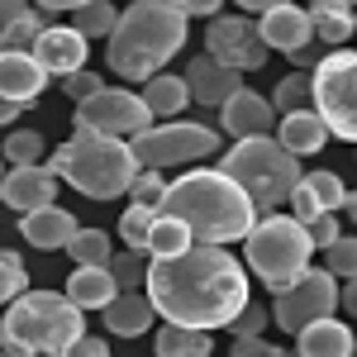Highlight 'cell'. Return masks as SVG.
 <instances>
[{
	"label": "cell",
	"instance_id": "obj_1",
	"mask_svg": "<svg viewBox=\"0 0 357 357\" xmlns=\"http://www.w3.org/2000/svg\"><path fill=\"white\" fill-rule=\"evenodd\" d=\"M148 301L176 329H234L248 310V267L229 248L195 243L181 257H153L148 267Z\"/></svg>",
	"mask_w": 357,
	"mask_h": 357
},
{
	"label": "cell",
	"instance_id": "obj_2",
	"mask_svg": "<svg viewBox=\"0 0 357 357\" xmlns=\"http://www.w3.org/2000/svg\"><path fill=\"white\" fill-rule=\"evenodd\" d=\"M167 220L186 224L195 243H210V248H229L248 238L257 229V205L248 200V191L238 181H229L220 167L215 172H186L181 181H172L162 205Z\"/></svg>",
	"mask_w": 357,
	"mask_h": 357
},
{
	"label": "cell",
	"instance_id": "obj_3",
	"mask_svg": "<svg viewBox=\"0 0 357 357\" xmlns=\"http://www.w3.org/2000/svg\"><path fill=\"white\" fill-rule=\"evenodd\" d=\"M186 43V15L172 0H138L129 10H119V29L105 43L110 67L124 82H153L162 77V67L181 53Z\"/></svg>",
	"mask_w": 357,
	"mask_h": 357
},
{
	"label": "cell",
	"instance_id": "obj_4",
	"mask_svg": "<svg viewBox=\"0 0 357 357\" xmlns=\"http://www.w3.org/2000/svg\"><path fill=\"white\" fill-rule=\"evenodd\" d=\"M48 167L72 191H82L86 200H114V195H124L138 181V162L129 153V143L91 134V129H72V138L53 153Z\"/></svg>",
	"mask_w": 357,
	"mask_h": 357
},
{
	"label": "cell",
	"instance_id": "obj_5",
	"mask_svg": "<svg viewBox=\"0 0 357 357\" xmlns=\"http://www.w3.org/2000/svg\"><path fill=\"white\" fill-rule=\"evenodd\" d=\"M220 172L229 181H238L248 200L257 205V220L276 215V205H291V195L301 186V158L286 153L272 134L267 138H243L220 158Z\"/></svg>",
	"mask_w": 357,
	"mask_h": 357
},
{
	"label": "cell",
	"instance_id": "obj_6",
	"mask_svg": "<svg viewBox=\"0 0 357 357\" xmlns=\"http://www.w3.org/2000/svg\"><path fill=\"white\" fill-rule=\"evenodd\" d=\"M5 338L20 343L29 357H57L86 338V319L57 291H24L5 310Z\"/></svg>",
	"mask_w": 357,
	"mask_h": 357
},
{
	"label": "cell",
	"instance_id": "obj_7",
	"mask_svg": "<svg viewBox=\"0 0 357 357\" xmlns=\"http://www.w3.org/2000/svg\"><path fill=\"white\" fill-rule=\"evenodd\" d=\"M243 257L248 267L257 272V281L267 291H286L296 286L305 272H310V257H314V243H310V229L291 215H267L257 220V229L243 238Z\"/></svg>",
	"mask_w": 357,
	"mask_h": 357
},
{
	"label": "cell",
	"instance_id": "obj_8",
	"mask_svg": "<svg viewBox=\"0 0 357 357\" xmlns=\"http://www.w3.org/2000/svg\"><path fill=\"white\" fill-rule=\"evenodd\" d=\"M314 86V114L324 119V129L333 138L357 143V53H324V62L310 72Z\"/></svg>",
	"mask_w": 357,
	"mask_h": 357
},
{
	"label": "cell",
	"instance_id": "obj_9",
	"mask_svg": "<svg viewBox=\"0 0 357 357\" xmlns=\"http://www.w3.org/2000/svg\"><path fill=\"white\" fill-rule=\"evenodd\" d=\"M220 148V134L191 124V119H172V124H153L138 138H129V153H134L138 172H162V167H186L200 162Z\"/></svg>",
	"mask_w": 357,
	"mask_h": 357
},
{
	"label": "cell",
	"instance_id": "obj_10",
	"mask_svg": "<svg viewBox=\"0 0 357 357\" xmlns=\"http://www.w3.org/2000/svg\"><path fill=\"white\" fill-rule=\"evenodd\" d=\"M338 276L329 267H310V272L296 281V286H286V291H276L272 301V319L281 333H296L301 338L310 324H319V319H333V305H338Z\"/></svg>",
	"mask_w": 357,
	"mask_h": 357
},
{
	"label": "cell",
	"instance_id": "obj_11",
	"mask_svg": "<svg viewBox=\"0 0 357 357\" xmlns=\"http://www.w3.org/2000/svg\"><path fill=\"white\" fill-rule=\"evenodd\" d=\"M77 129L105 138H138L143 129H153V110L143 105V96L124 91V86H105L100 96H91L86 105H77Z\"/></svg>",
	"mask_w": 357,
	"mask_h": 357
},
{
	"label": "cell",
	"instance_id": "obj_12",
	"mask_svg": "<svg viewBox=\"0 0 357 357\" xmlns=\"http://www.w3.org/2000/svg\"><path fill=\"white\" fill-rule=\"evenodd\" d=\"M267 38H262V29L252 24L248 15H220L215 24L205 29V57H215L220 67L229 72H257V67H267Z\"/></svg>",
	"mask_w": 357,
	"mask_h": 357
},
{
	"label": "cell",
	"instance_id": "obj_13",
	"mask_svg": "<svg viewBox=\"0 0 357 357\" xmlns=\"http://www.w3.org/2000/svg\"><path fill=\"white\" fill-rule=\"evenodd\" d=\"M86 43L82 33L72 24H48L43 33H38V43H33V62L48 72V77H77V72H86Z\"/></svg>",
	"mask_w": 357,
	"mask_h": 357
},
{
	"label": "cell",
	"instance_id": "obj_14",
	"mask_svg": "<svg viewBox=\"0 0 357 357\" xmlns=\"http://www.w3.org/2000/svg\"><path fill=\"white\" fill-rule=\"evenodd\" d=\"M57 186H62V176L53 167H15L0 181V200L20 215H33V210H48L57 200Z\"/></svg>",
	"mask_w": 357,
	"mask_h": 357
},
{
	"label": "cell",
	"instance_id": "obj_15",
	"mask_svg": "<svg viewBox=\"0 0 357 357\" xmlns=\"http://www.w3.org/2000/svg\"><path fill=\"white\" fill-rule=\"evenodd\" d=\"M257 29H262L267 48H276V53H286V57H296L301 48H310V43H314L310 10H301V5H286V0H272V5H267V15L257 20Z\"/></svg>",
	"mask_w": 357,
	"mask_h": 357
},
{
	"label": "cell",
	"instance_id": "obj_16",
	"mask_svg": "<svg viewBox=\"0 0 357 357\" xmlns=\"http://www.w3.org/2000/svg\"><path fill=\"white\" fill-rule=\"evenodd\" d=\"M181 77H186V86H191V100L195 105H210V110H224V105L243 91V77H238V72L220 67L215 57H205V53L191 57Z\"/></svg>",
	"mask_w": 357,
	"mask_h": 357
},
{
	"label": "cell",
	"instance_id": "obj_17",
	"mask_svg": "<svg viewBox=\"0 0 357 357\" xmlns=\"http://www.w3.org/2000/svg\"><path fill=\"white\" fill-rule=\"evenodd\" d=\"M220 124H224V134L229 138H267L272 134V124H276V105L267 100V96H257V91H238L229 105L220 110Z\"/></svg>",
	"mask_w": 357,
	"mask_h": 357
},
{
	"label": "cell",
	"instance_id": "obj_18",
	"mask_svg": "<svg viewBox=\"0 0 357 357\" xmlns=\"http://www.w3.org/2000/svg\"><path fill=\"white\" fill-rule=\"evenodd\" d=\"M20 234L29 238V248H43V252H57V248H67L77 234H82V224L72 210H62V205H48V210H33L20 220Z\"/></svg>",
	"mask_w": 357,
	"mask_h": 357
},
{
	"label": "cell",
	"instance_id": "obj_19",
	"mask_svg": "<svg viewBox=\"0 0 357 357\" xmlns=\"http://www.w3.org/2000/svg\"><path fill=\"white\" fill-rule=\"evenodd\" d=\"M48 86V72L33 62V53H0V96L15 100L24 110L29 100H38Z\"/></svg>",
	"mask_w": 357,
	"mask_h": 357
},
{
	"label": "cell",
	"instance_id": "obj_20",
	"mask_svg": "<svg viewBox=\"0 0 357 357\" xmlns=\"http://www.w3.org/2000/svg\"><path fill=\"white\" fill-rule=\"evenodd\" d=\"M114 296H124L119 291V281L110 276V267H77V272L67 276V301L77 305V310H100L105 314V305L114 301Z\"/></svg>",
	"mask_w": 357,
	"mask_h": 357
},
{
	"label": "cell",
	"instance_id": "obj_21",
	"mask_svg": "<svg viewBox=\"0 0 357 357\" xmlns=\"http://www.w3.org/2000/svg\"><path fill=\"white\" fill-rule=\"evenodd\" d=\"M296 357H357V338L343 319H319L296 338Z\"/></svg>",
	"mask_w": 357,
	"mask_h": 357
},
{
	"label": "cell",
	"instance_id": "obj_22",
	"mask_svg": "<svg viewBox=\"0 0 357 357\" xmlns=\"http://www.w3.org/2000/svg\"><path fill=\"white\" fill-rule=\"evenodd\" d=\"M153 319H158V310L153 301L143 296V291H124V296H114L105 305V329L119 333V338H138V333L153 329Z\"/></svg>",
	"mask_w": 357,
	"mask_h": 357
},
{
	"label": "cell",
	"instance_id": "obj_23",
	"mask_svg": "<svg viewBox=\"0 0 357 357\" xmlns=\"http://www.w3.org/2000/svg\"><path fill=\"white\" fill-rule=\"evenodd\" d=\"M310 24H314L319 43H329L333 53H343V43L357 33V10L348 0H319V5H310Z\"/></svg>",
	"mask_w": 357,
	"mask_h": 357
},
{
	"label": "cell",
	"instance_id": "obj_24",
	"mask_svg": "<svg viewBox=\"0 0 357 357\" xmlns=\"http://www.w3.org/2000/svg\"><path fill=\"white\" fill-rule=\"evenodd\" d=\"M276 143L286 153H296V158H310V153H319L329 143V129H324V119L314 110H301V114H286L276 124Z\"/></svg>",
	"mask_w": 357,
	"mask_h": 357
},
{
	"label": "cell",
	"instance_id": "obj_25",
	"mask_svg": "<svg viewBox=\"0 0 357 357\" xmlns=\"http://www.w3.org/2000/svg\"><path fill=\"white\" fill-rule=\"evenodd\" d=\"M72 29L82 33L86 43L91 38H105L110 43V33L119 29V10H114L110 0H82V5H72Z\"/></svg>",
	"mask_w": 357,
	"mask_h": 357
},
{
	"label": "cell",
	"instance_id": "obj_26",
	"mask_svg": "<svg viewBox=\"0 0 357 357\" xmlns=\"http://www.w3.org/2000/svg\"><path fill=\"white\" fill-rule=\"evenodd\" d=\"M153 348H158V357H215L210 333L176 329V324H162V329H158V338H153Z\"/></svg>",
	"mask_w": 357,
	"mask_h": 357
},
{
	"label": "cell",
	"instance_id": "obj_27",
	"mask_svg": "<svg viewBox=\"0 0 357 357\" xmlns=\"http://www.w3.org/2000/svg\"><path fill=\"white\" fill-rule=\"evenodd\" d=\"M143 105L153 114H181L186 105H191V86H186V77H153V82L143 86Z\"/></svg>",
	"mask_w": 357,
	"mask_h": 357
},
{
	"label": "cell",
	"instance_id": "obj_28",
	"mask_svg": "<svg viewBox=\"0 0 357 357\" xmlns=\"http://www.w3.org/2000/svg\"><path fill=\"white\" fill-rule=\"evenodd\" d=\"M67 257L77 267H110L114 252H110V234L105 229H82L72 243H67Z\"/></svg>",
	"mask_w": 357,
	"mask_h": 357
},
{
	"label": "cell",
	"instance_id": "obj_29",
	"mask_svg": "<svg viewBox=\"0 0 357 357\" xmlns=\"http://www.w3.org/2000/svg\"><path fill=\"white\" fill-rule=\"evenodd\" d=\"M272 105L281 110V119L286 114H301V110H314V86H310V77H301V72L281 77L276 91H272Z\"/></svg>",
	"mask_w": 357,
	"mask_h": 357
},
{
	"label": "cell",
	"instance_id": "obj_30",
	"mask_svg": "<svg viewBox=\"0 0 357 357\" xmlns=\"http://www.w3.org/2000/svg\"><path fill=\"white\" fill-rule=\"evenodd\" d=\"M186 248H195V238L186 234V224L167 220V215H158V224H153V238H148V257H181Z\"/></svg>",
	"mask_w": 357,
	"mask_h": 357
},
{
	"label": "cell",
	"instance_id": "obj_31",
	"mask_svg": "<svg viewBox=\"0 0 357 357\" xmlns=\"http://www.w3.org/2000/svg\"><path fill=\"white\" fill-rule=\"evenodd\" d=\"M162 210H143V205H129L119 215V238L129 243V252H148V238H153V224H158Z\"/></svg>",
	"mask_w": 357,
	"mask_h": 357
},
{
	"label": "cell",
	"instance_id": "obj_32",
	"mask_svg": "<svg viewBox=\"0 0 357 357\" xmlns=\"http://www.w3.org/2000/svg\"><path fill=\"white\" fill-rule=\"evenodd\" d=\"M305 191L319 200L324 215L348 210V191H343V176H338V172H310V176H305Z\"/></svg>",
	"mask_w": 357,
	"mask_h": 357
},
{
	"label": "cell",
	"instance_id": "obj_33",
	"mask_svg": "<svg viewBox=\"0 0 357 357\" xmlns=\"http://www.w3.org/2000/svg\"><path fill=\"white\" fill-rule=\"evenodd\" d=\"M24 291H29L24 257H20V252H10V248H0V305H15Z\"/></svg>",
	"mask_w": 357,
	"mask_h": 357
},
{
	"label": "cell",
	"instance_id": "obj_34",
	"mask_svg": "<svg viewBox=\"0 0 357 357\" xmlns=\"http://www.w3.org/2000/svg\"><path fill=\"white\" fill-rule=\"evenodd\" d=\"M148 267H153V257L143 262V252H119L110 262V276L119 281V291H143L148 286Z\"/></svg>",
	"mask_w": 357,
	"mask_h": 357
},
{
	"label": "cell",
	"instance_id": "obj_35",
	"mask_svg": "<svg viewBox=\"0 0 357 357\" xmlns=\"http://www.w3.org/2000/svg\"><path fill=\"white\" fill-rule=\"evenodd\" d=\"M5 158L15 167H43V134H33V129H15V134L5 138Z\"/></svg>",
	"mask_w": 357,
	"mask_h": 357
},
{
	"label": "cell",
	"instance_id": "obj_36",
	"mask_svg": "<svg viewBox=\"0 0 357 357\" xmlns=\"http://www.w3.org/2000/svg\"><path fill=\"white\" fill-rule=\"evenodd\" d=\"M167 191H172V181H162V172H138V181L129 186L134 205H143V210H162Z\"/></svg>",
	"mask_w": 357,
	"mask_h": 357
},
{
	"label": "cell",
	"instance_id": "obj_37",
	"mask_svg": "<svg viewBox=\"0 0 357 357\" xmlns=\"http://www.w3.org/2000/svg\"><path fill=\"white\" fill-rule=\"evenodd\" d=\"M324 267H329L338 281H353V276H357V238H348V234H343V238L324 252Z\"/></svg>",
	"mask_w": 357,
	"mask_h": 357
},
{
	"label": "cell",
	"instance_id": "obj_38",
	"mask_svg": "<svg viewBox=\"0 0 357 357\" xmlns=\"http://www.w3.org/2000/svg\"><path fill=\"white\" fill-rule=\"evenodd\" d=\"M62 91H67V100H72V105H86L91 96H100V91H105V82H100V72H91V67H86V72H77V77H67Z\"/></svg>",
	"mask_w": 357,
	"mask_h": 357
},
{
	"label": "cell",
	"instance_id": "obj_39",
	"mask_svg": "<svg viewBox=\"0 0 357 357\" xmlns=\"http://www.w3.org/2000/svg\"><path fill=\"white\" fill-rule=\"evenodd\" d=\"M262 329H267V310H262L257 301H248V310L234 319L229 333H234V338H262Z\"/></svg>",
	"mask_w": 357,
	"mask_h": 357
},
{
	"label": "cell",
	"instance_id": "obj_40",
	"mask_svg": "<svg viewBox=\"0 0 357 357\" xmlns=\"http://www.w3.org/2000/svg\"><path fill=\"white\" fill-rule=\"evenodd\" d=\"M305 229H310V243H314V252H329V248L338 243V238H343V234H338V220H333V215H319V220H314V224H305Z\"/></svg>",
	"mask_w": 357,
	"mask_h": 357
},
{
	"label": "cell",
	"instance_id": "obj_41",
	"mask_svg": "<svg viewBox=\"0 0 357 357\" xmlns=\"http://www.w3.org/2000/svg\"><path fill=\"white\" fill-rule=\"evenodd\" d=\"M29 15H33V10H29L24 0H0V43L10 38V29H20V24H24Z\"/></svg>",
	"mask_w": 357,
	"mask_h": 357
},
{
	"label": "cell",
	"instance_id": "obj_42",
	"mask_svg": "<svg viewBox=\"0 0 357 357\" xmlns=\"http://www.w3.org/2000/svg\"><path fill=\"white\" fill-rule=\"evenodd\" d=\"M276 348L267 343V338H234V348H229V357H272Z\"/></svg>",
	"mask_w": 357,
	"mask_h": 357
},
{
	"label": "cell",
	"instance_id": "obj_43",
	"mask_svg": "<svg viewBox=\"0 0 357 357\" xmlns=\"http://www.w3.org/2000/svg\"><path fill=\"white\" fill-rule=\"evenodd\" d=\"M57 357H110V348H105L100 338H91V333H86L82 343H72L67 353H57Z\"/></svg>",
	"mask_w": 357,
	"mask_h": 357
},
{
	"label": "cell",
	"instance_id": "obj_44",
	"mask_svg": "<svg viewBox=\"0 0 357 357\" xmlns=\"http://www.w3.org/2000/svg\"><path fill=\"white\" fill-rule=\"evenodd\" d=\"M181 15H186V20L200 15V20H210V24H215V20H220V5H215V0H186V5H181Z\"/></svg>",
	"mask_w": 357,
	"mask_h": 357
},
{
	"label": "cell",
	"instance_id": "obj_45",
	"mask_svg": "<svg viewBox=\"0 0 357 357\" xmlns=\"http://www.w3.org/2000/svg\"><path fill=\"white\" fill-rule=\"evenodd\" d=\"M338 305H343L348 314H357V276H353V281H343V291H338Z\"/></svg>",
	"mask_w": 357,
	"mask_h": 357
},
{
	"label": "cell",
	"instance_id": "obj_46",
	"mask_svg": "<svg viewBox=\"0 0 357 357\" xmlns=\"http://www.w3.org/2000/svg\"><path fill=\"white\" fill-rule=\"evenodd\" d=\"M319 62H324V57H319V48H314V43H310V48H301V53L291 57V67H319Z\"/></svg>",
	"mask_w": 357,
	"mask_h": 357
},
{
	"label": "cell",
	"instance_id": "obj_47",
	"mask_svg": "<svg viewBox=\"0 0 357 357\" xmlns=\"http://www.w3.org/2000/svg\"><path fill=\"white\" fill-rule=\"evenodd\" d=\"M15 119H20V105H15V100H5V96H0V124H15Z\"/></svg>",
	"mask_w": 357,
	"mask_h": 357
},
{
	"label": "cell",
	"instance_id": "obj_48",
	"mask_svg": "<svg viewBox=\"0 0 357 357\" xmlns=\"http://www.w3.org/2000/svg\"><path fill=\"white\" fill-rule=\"evenodd\" d=\"M62 10H67V5H62V0H48V5H38V10H33V15H38V20H53V15H62Z\"/></svg>",
	"mask_w": 357,
	"mask_h": 357
},
{
	"label": "cell",
	"instance_id": "obj_49",
	"mask_svg": "<svg viewBox=\"0 0 357 357\" xmlns=\"http://www.w3.org/2000/svg\"><path fill=\"white\" fill-rule=\"evenodd\" d=\"M348 220H353V224H357V191H353V195H348Z\"/></svg>",
	"mask_w": 357,
	"mask_h": 357
},
{
	"label": "cell",
	"instance_id": "obj_50",
	"mask_svg": "<svg viewBox=\"0 0 357 357\" xmlns=\"http://www.w3.org/2000/svg\"><path fill=\"white\" fill-rule=\"evenodd\" d=\"M272 357H296V353H281V348H276V353H272Z\"/></svg>",
	"mask_w": 357,
	"mask_h": 357
},
{
	"label": "cell",
	"instance_id": "obj_51",
	"mask_svg": "<svg viewBox=\"0 0 357 357\" xmlns=\"http://www.w3.org/2000/svg\"><path fill=\"white\" fill-rule=\"evenodd\" d=\"M0 343H5V319H0Z\"/></svg>",
	"mask_w": 357,
	"mask_h": 357
},
{
	"label": "cell",
	"instance_id": "obj_52",
	"mask_svg": "<svg viewBox=\"0 0 357 357\" xmlns=\"http://www.w3.org/2000/svg\"><path fill=\"white\" fill-rule=\"evenodd\" d=\"M0 181H5V167H0Z\"/></svg>",
	"mask_w": 357,
	"mask_h": 357
},
{
	"label": "cell",
	"instance_id": "obj_53",
	"mask_svg": "<svg viewBox=\"0 0 357 357\" xmlns=\"http://www.w3.org/2000/svg\"><path fill=\"white\" fill-rule=\"evenodd\" d=\"M0 357H5V353H0Z\"/></svg>",
	"mask_w": 357,
	"mask_h": 357
}]
</instances>
